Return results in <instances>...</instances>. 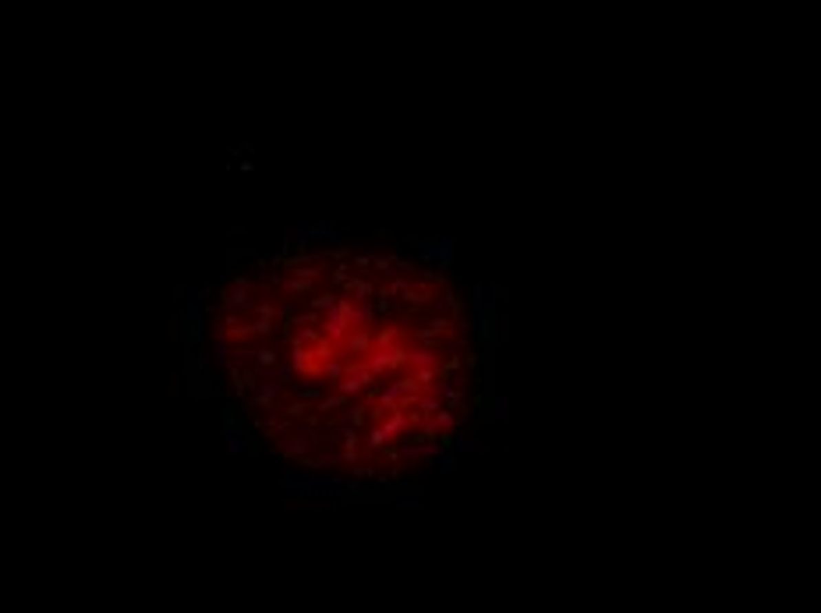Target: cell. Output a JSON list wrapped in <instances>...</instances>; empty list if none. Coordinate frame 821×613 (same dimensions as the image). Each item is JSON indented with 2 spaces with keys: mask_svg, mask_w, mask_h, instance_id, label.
Masks as SVG:
<instances>
[{
  "mask_svg": "<svg viewBox=\"0 0 821 613\" xmlns=\"http://www.w3.org/2000/svg\"><path fill=\"white\" fill-rule=\"evenodd\" d=\"M396 507H401V510H421L425 503H421L418 497H396Z\"/></svg>",
  "mask_w": 821,
  "mask_h": 613,
  "instance_id": "3957f363",
  "label": "cell"
},
{
  "mask_svg": "<svg viewBox=\"0 0 821 613\" xmlns=\"http://www.w3.org/2000/svg\"><path fill=\"white\" fill-rule=\"evenodd\" d=\"M457 454H478V444H475V439H460V444H457Z\"/></svg>",
  "mask_w": 821,
  "mask_h": 613,
  "instance_id": "277c9868",
  "label": "cell"
},
{
  "mask_svg": "<svg viewBox=\"0 0 821 613\" xmlns=\"http://www.w3.org/2000/svg\"><path fill=\"white\" fill-rule=\"evenodd\" d=\"M495 419L510 422V401H507V397H495Z\"/></svg>",
  "mask_w": 821,
  "mask_h": 613,
  "instance_id": "7a4b0ae2",
  "label": "cell"
},
{
  "mask_svg": "<svg viewBox=\"0 0 821 613\" xmlns=\"http://www.w3.org/2000/svg\"><path fill=\"white\" fill-rule=\"evenodd\" d=\"M421 259H436L439 266H450L454 262V241L450 238H436L429 245H421Z\"/></svg>",
  "mask_w": 821,
  "mask_h": 613,
  "instance_id": "6da1fadb",
  "label": "cell"
}]
</instances>
